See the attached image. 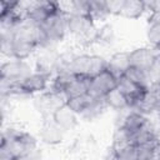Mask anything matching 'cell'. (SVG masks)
Returning <instances> with one entry per match:
<instances>
[{"mask_svg":"<svg viewBox=\"0 0 160 160\" xmlns=\"http://www.w3.org/2000/svg\"><path fill=\"white\" fill-rule=\"evenodd\" d=\"M38 46H41V30L39 24L26 18L12 28V59L24 60Z\"/></svg>","mask_w":160,"mask_h":160,"instance_id":"cell-1","label":"cell"},{"mask_svg":"<svg viewBox=\"0 0 160 160\" xmlns=\"http://www.w3.org/2000/svg\"><path fill=\"white\" fill-rule=\"evenodd\" d=\"M36 150V140L26 131L8 129L1 135L0 160H20Z\"/></svg>","mask_w":160,"mask_h":160,"instance_id":"cell-2","label":"cell"},{"mask_svg":"<svg viewBox=\"0 0 160 160\" xmlns=\"http://www.w3.org/2000/svg\"><path fill=\"white\" fill-rule=\"evenodd\" d=\"M1 74V91L2 94H12L15 88L21 84L31 72L30 66L24 60L12 59L4 62L0 69Z\"/></svg>","mask_w":160,"mask_h":160,"instance_id":"cell-3","label":"cell"},{"mask_svg":"<svg viewBox=\"0 0 160 160\" xmlns=\"http://www.w3.org/2000/svg\"><path fill=\"white\" fill-rule=\"evenodd\" d=\"M69 15L61 9L40 24L41 30V46H49L61 41L68 30Z\"/></svg>","mask_w":160,"mask_h":160,"instance_id":"cell-4","label":"cell"},{"mask_svg":"<svg viewBox=\"0 0 160 160\" xmlns=\"http://www.w3.org/2000/svg\"><path fill=\"white\" fill-rule=\"evenodd\" d=\"M106 66L108 60L99 55H80L72 58L65 69L74 75L91 79L106 70Z\"/></svg>","mask_w":160,"mask_h":160,"instance_id":"cell-5","label":"cell"},{"mask_svg":"<svg viewBox=\"0 0 160 160\" xmlns=\"http://www.w3.org/2000/svg\"><path fill=\"white\" fill-rule=\"evenodd\" d=\"M118 85H119V79L106 69L102 72L90 79L89 94L92 98L101 99V98H105L112 90H115Z\"/></svg>","mask_w":160,"mask_h":160,"instance_id":"cell-6","label":"cell"},{"mask_svg":"<svg viewBox=\"0 0 160 160\" xmlns=\"http://www.w3.org/2000/svg\"><path fill=\"white\" fill-rule=\"evenodd\" d=\"M50 78L49 71H36L30 74L21 84H19L12 94H25V95H31L35 92H40L45 90L48 81Z\"/></svg>","mask_w":160,"mask_h":160,"instance_id":"cell-7","label":"cell"},{"mask_svg":"<svg viewBox=\"0 0 160 160\" xmlns=\"http://www.w3.org/2000/svg\"><path fill=\"white\" fill-rule=\"evenodd\" d=\"M59 10H60V6H59V2L56 1L28 2V19L40 25L51 15L56 14Z\"/></svg>","mask_w":160,"mask_h":160,"instance_id":"cell-8","label":"cell"},{"mask_svg":"<svg viewBox=\"0 0 160 160\" xmlns=\"http://www.w3.org/2000/svg\"><path fill=\"white\" fill-rule=\"evenodd\" d=\"M119 90L122 92V95L125 96L126 101H128V105L130 109H134L136 108V105L144 99L145 94L148 92L149 89H145L132 81H130L129 79L126 78H120L119 79V85H118Z\"/></svg>","mask_w":160,"mask_h":160,"instance_id":"cell-9","label":"cell"},{"mask_svg":"<svg viewBox=\"0 0 160 160\" xmlns=\"http://www.w3.org/2000/svg\"><path fill=\"white\" fill-rule=\"evenodd\" d=\"M68 30L79 38H89L90 34L96 36L95 25L91 18L84 15H69Z\"/></svg>","mask_w":160,"mask_h":160,"instance_id":"cell-10","label":"cell"},{"mask_svg":"<svg viewBox=\"0 0 160 160\" xmlns=\"http://www.w3.org/2000/svg\"><path fill=\"white\" fill-rule=\"evenodd\" d=\"M155 49L150 48H139L132 51H129V59H130V68H135L142 71H146L151 68L152 62L155 61L158 51H154Z\"/></svg>","mask_w":160,"mask_h":160,"instance_id":"cell-11","label":"cell"},{"mask_svg":"<svg viewBox=\"0 0 160 160\" xmlns=\"http://www.w3.org/2000/svg\"><path fill=\"white\" fill-rule=\"evenodd\" d=\"M78 114L74 112L68 105L66 102H64L62 105H60L59 108H56L52 114H51V119L64 130V131H69L72 130L76 125H78Z\"/></svg>","mask_w":160,"mask_h":160,"instance_id":"cell-12","label":"cell"},{"mask_svg":"<svg viewBox=\"0 0 160 160\" xmlns=\"http://www.w3.org/2000/svg\"><path fill=\"white\" fill-rule=\"evenodd\" d=\"M64 132L65 131L52 119L45 120L40 130V139L42 142L48 145H58L62 141Z\"/></svg>","mask_w":160,"mask_h":160,"instance_id":"cell-13","label":"cell"},{"mask_svg":"<svg viewBox=\"0 0 160 160\" xmlns=\"http://www.w3.org/2000/svg\"><path fill=\"white\" fill-rule=\"evenodd\" d=\"M130 68L129 52H116L108 60L106 69L118 79L122 78Z\"/></svg>","mask_w":160,"mask_h":160,"instance_id":"cell-14","label":"cell"},{"mask_svg":"<svg viewBox=\"0 0 160 160\" xmlns=\"http://www.w3.org/2000/svg\"><path fill=\"white\" fill-rule=\"evenodd\" d=\"M89 84H90V79L88 78H82V76H78L74 75L71 76L70 81L68 82L65 90H64V96L65 99H70L74 96H79V95H84L89 92Z\"/></svg>","mask_w":160,"mask_h":160,"instance_id":"cell-15","label":"cell"},{"mask_svg":"<svg viewBox=\"0 0 160 160\" xmlns=\"http://www.w3.org/2000/svg\"><path fill=\"white\" fill-rule=\"evenodd\" d=\"M149 122L146 115L138 112L135 110H132L130 114H128L122 121V124L120 125L130 136L135 132H138L139 130H141L146 124Z\"/></svg>","mask_w":160,"mask_h":160,"instance_id":"cell-16","label":"cell"},{"mask_svg":"<svg viewBox=\"0 0 160 160\" xmlns=\"http://www.w3.org/2000/svg\"><path fill=\"white\" fill-rule=\"evenodd\" d=\"M146 10L145 1L140 0H124L120 14L124 18L128 19H138L142 15V12Z\"/></svg>","mask_w":160,"mask_h":160,"instance_id":"cell-17","label":"cell"},{"mask_svg":"<svg viewBox=\"0 0 160 160\" xmlns=\"http://www.w3.org/2000/svg\"><path fill=\"white\" fill-rule=\"evenodd\" d=\"M94 101V98L88 92L84 95H79V96H74L66 100V105L78 115H82L89 106L91 105V102Z\"/></svg>","mask_w":160,"mask_h":160,"instance_id":"cell-18","label":"cell"},{"mask_svg":"<svg viewBox=\"0 0 160 160\" xmlns=\"http://www.w3.org/2000/svg\"><path fill=\"white\" fill-rule=\"evenodd\" d=\"M158 148H159L158 139L136 145L138 160H155L158 155Z\"/></svg>","mask_w":160,"mask_h":160,"instance_id":"cell-19","label":"cell"},{"mask_svg":"<svg viewBox=\"0 0 160 160\" xmlns=\"http://www.w3.org/2000/svg\"><path fill=\"white\" fill-rule=\"evenodd\" d=\"M105 101H106V105L109 108H112L116 110H122L125 108H129L128 101H126L125 96L122 95V92L119 90V88H116L115 90L109 92L105 96Z\"/></svg>","mask_w":160,"mask_h":160,"instance_id":"cell-20","label":"cell"},{"mask_svg":"<svg viewBox=\"0 0 160 160\" xmlns=\"http://www.w3.org/2000/svg\"><path fill=\"white\" fill-rule=\"evenodd\" d=\"M124 78L129 79L130 81H132L145 89L150 88V81H149V76H148L146 71H142V70H139L135 68H129V70L125 72Z\"/></svg>","mask_w":160,"mask_h":160,"instance_id":"cell-21","label":"cell"},{"mask_svg":"<svg viewBox=\"0 0 160 160\" xmlns=\"http://www.w3.org/2000/svg\"><path fill=\"white\" fill-rule=\"evenodd\" d=\"M90 4V12L89 16L92 19V21L95 22L96 20H102L105 19L108 15H110L108 6H106V1H89Z\"/></svg>","mask_w":160,"mask_h":160,"instance_id":"cell-22","label":"cell"},{"mask_svg":"<svg viewBox=\"0 0 160 160\" xmlns=\"http://www.w3.org/2000/svg\"><path fill=\"white\" fill-rule=\"evenodd\" d=\"M148 76H149L150 85H160V51L159 50H158L155 61L152 62L151 68L148 70Z\"/></svg>","mask_w":160,"mask_h":160,"instance_id":"cell-23","label":"cell"},{"mask_svg":"<svg viewBox=\"0 0 160 160\" xmlns=\"http://www.w3.org/2000/svg\"><path fill=\"white\" fill-rule=\"evenodd\" d=\"M114 160H138L136 155V145H129L125 149L112 155Z\"/></svg>","mask_w":160,"mask_h":160,"instance_id":"cell-24","label":"cell"},{"mask_svg":"<svg viewBox=\"0 0 160 160\" xmlns=\"http://www.w3.org/2000/svg\"><path fill=\"white\" fill-rule=\"evenodd\" d=\"M149 24H150V26L148 30V39L154 46H158L160 44V20L152 21Z\"/></svg>","mask_w":160,"mask_h":160,"instance_id":"cell-25","label":"cell"},{"mask_svg":"<svg viewBox=\"0 0 160 160\" xmlns=\"http://www.w3.org/2000/svg\"><path fill=\"white\" fill-rule=\"evenodd\" d=\"M122 2H124V0H112V1H106V6H108L109 12H110V14L119 15V14H120V10H121V6H122Z\"/></svg>","mask_w":160,"mask_h":160,"instance_id":"cell-26","label":"cell"},{"mask_svg":"<svg viewBox=\"0 0 160 160\" xmlns=\"http://www.w3.org/2000/svg\"><path fill=\"white\" fill-rule=\"evenodd\" d=\"M146 9H150L151 14H160V0L156 1H145Z\"/></svg>","mask_w":160,"mask_h":160,"instance_id":"cell-27","label":"cell"},{"mask_svg":"<svg viewBox=\"0 0 160 160\" xmlns=\"http://www.w3.org/2000/svg\"><path fill=\"white\" fill-rule=\"evenodd\" d=\"M20 160H42V155H41V152L36 149L35 151H32L31 154H29V155L21 158Z\"/></svg>","mask_w":160,"mask_h":160,"instance_id":"cell-28","label":"cell"},{"mask_svg":"<svg viewBox=\"0 0 160 160\" xmlns=\"http://www.w3.org/2000/svg\"><path fill=\"white\" fill-rule=\"evenodd\" d=\"M155 48H156V49H158V50H159V51H160V44H159V45H158V46H155Z\"/></svg>","mask_w":160,"mask_h":160,"instance_id":"cell-29","label":"cell"}]
</instances>
